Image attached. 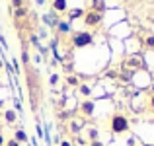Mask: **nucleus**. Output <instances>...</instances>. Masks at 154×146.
<instances>
[{"label":"nucleus","instance_id":"nucleus-2","mask_svg":"<svg viewBox=\"0 0 154 146\" xmlns=\"http://www.w3.org/2000/svg\"><path fill=\"white\" fill-rule=\"evenodd\" d=\"M109 131L113 135H125L131 131V121L125 113H113L109 119Z\"/></svg>","mask_w":154,"mask_h":146},{"label":"nucleus","instance_id":"nucleus-20","mask_svg":"<svg viewBox=\"0 0 154 146\" xmlns=\"http://www.w3.org/2000/svg\"><path fill=\"white\" fill-rule=\"evenodd\" d=\"M29 53H27V49L26 47H23V51H22V64H23V66H26V64H29Z\"/></svg>","mask_w":154,"mask_h":146},{"label":"nucleus","instance_id":"nucleus-17","mask_svg":"<svg viewBox=\"0 0 154 146\" xmlns=\"http://www.w3.org/2000/svg\"><path fill=\"white\" fill-rule=\"evenodd\" d=\"M29 0H10V10H16V8H22V6H27Z\"/></svg>","mask_w":154,"mask_h":146},{"label":"nucleus","instance_id":"nucleus-26","mask_svg":"<svg viewBox=\"0 0 154 146\" xmlns=\"http://www.w3.org/2000/svg\"><path fill=\"white\" fill-rule=\"evenodd\" d=\"M37 136H39V138H41V136H43V131H41V125H37Z\"/></svg>","mask_w":154,"mask_h":146},{"label":"nucleus","instance_id":"nucleus-25","mask_svg":"<svg viewBox=\"0 0 154 146\" xmlns=\"http://www.w3.org/2000/svg\"><path fill=\"white\" fill-rule=\"evenodd\" d=\"M59 146H74V144H72L70 140H60V142H59Z\"/></svg>","mask_w":154,"mask_h":146},{"label":"nucleus","instance_id":"nucleus-14","mask_svg":"<svg viewBox=\"0 0 154 146\" xmlns=\"http://www.w3.org/2000/svg\"><path fill=\"white\" fill-rule=\"evenodd\" d=\"M86 136H88V142L100 140V131H98L96 127H88V129H86Z\"/></svg>","mask_w":154,"mask_h":146},{"label":"nucleus","instance_id":"nucleus-18","mask_svg":"<svg viewBox=\"0 0 154 146\" xmlns=\"http://www.w3.org/2000/svg\"><path fill=\"white\" fill-rule=\"evenodd\" d=\"M144 47H146L148 51H154V33H148L146 37H144Z\"/></svg>","mask_w":154,"mask_h":146},{"label":"nucleus","instance_id":"nucleus-12","mask_svg":"<svg viewBox=\"0 0 154 146\" xmlns=\"http://www.w3.org/2000/svg\"><path fill=\"white\" fill-rule=\"evenodd\" d=\"M64 82H66V86H70V88H78L80 84H82V80H80L78 74H66Z\"/></svg>","mask_w":154,"mask_h":146},{"label":"nucleus","instance_id":"nucleus-15","mask_svg":"<svg viewBox=\"0 0 154 146\" xmlns=\"http://www.w3.org/2000/svg\"><path fill=\"white\" fill-rule=\"evenodd\" d=\"M76 90H78V94L82 96V97H90L92 96V86H90V84H86V82H82Z\"/></svg>","mask_w":154,"mask_h":146},{"label":"nucleus","instance_id":"nucleus-21","mask_svg":"<svg viewBox=\"0 0 154 146\" xmlns=\"http://www.w3.org/2000/svg\"><path fill=\"white\" fill-rule=\"evenodd\" d=\"M146 109L154 113V94H150V97H148V101H146Z\"/></svg>","mask_w":154,"mask_h":146},{"label":"nucleus","instance_id":"nucleus-9","mask_svg":"<svg viewBox=\"0 0 154 146\" xmlns=\"http://www.w3.org/2000/svg\"><path fill=\"white\" fill-rule=\"evenodd\" d=\"M55 31H57L59 35H70V33H72L70 22H68V20H59V23H57Z\"/></svg>","mask_w":154,"mask_h":146},{"label":"nucleus","instance_id":"nucleus-5","mask_svg":"<svg viewBox=\"0 0 154 146\" xmlns=\"http://www.w3.org/2000/svg\"><path fill=\"white\" fill-rule=\"evenodd\" d=\"M102 22H103V14H100V12H96V10H90V8L86 10V14H84V18H82V23L88 31L94 29V27H100Z\"/></svg>","mask_w":154,"mask_h":146},{"label":"nucleus","instance_id":"nucleus-13","mask_svg":"<svg viewBox=\"0 0 154 146\" xmlns=\"http://www.w3.org/2000/svg\"><path fill=\"white\" fill-rule=\"evenodd\" d=\"M12 138H16L20 144H27V132L23 131V129H16V132H14Z\"/></svg>","mask_w":154,"mask_h":146},{"label":"nucleus","instance_id":"nucleus-10","mask_svg":"<svg viewBox=\"0 0 154 146\" xmlns=\"http://www.w3.org/2000/svg\"><path fill=\"white\" fill-rule=\"evenodd\" d=\"M59 20H60V16H59V14H55L53 10L49 12V14H45V16H43V22H45V23H47L49 27H53V29L57 27V23H59Z\"/></svg>","mask_w":154,"mask_h":146},{"label":"nucleus","instance_id":"nucleus-30","mask_svg":"<svg viewBox=\"0 0 154 146\" xmlns=\"http://www.w3.org/2000/svg\"><path fill=\"white\" fill-rule=\"evenodd\" d=\"M2 105H4V101H2V99H0V109H2Z\"/></svg>","mask_w":154,"mask_h":146},{"label":"nucleus","instance_id":"nucleus-22","mask_svg":"<svg viewBox=\"0 0 154 146\" xmlns=\"http://www.w3.org/2000/svg\"><path fill=\"white\" fill-rule=\"evenodd\" d=\"M4 146H22V144H20L16 138H10V140H6V144H4Z\"/></svg>","mask_w":154,"mask_h":146},{"label":"nucleus","instance_id":"nucleus-31","mask_svg":"<svg viewBox=\"0 0 154 146\" xmlns=\"http://www.w3.org/2000/svg\"><path fill=\"white\" fill-rule=\"evenodd\" d=\"M135 2H144V0H135Z\"/></svg>","mask_w":154,"mask_h":146},{"label":"nucleus","instance_id":"nucleus-27","mask_svg":"<svg viewBox=\"0 0 154 146\" xmlns=\"http://www.w3.org/2000/svg\"><path fill=\"white\" fill-rule=\"evenodd\" d=\"M2 68H4V60L0 59V70H2Z\"/></svg>","mask_w":154,"mask_h":146},{"label":"nucleus","instance_id":"nucleus-24","mask_svg":"<svg viewBox=\"0 0 154 146\" xmlns=\"http://www.w3.org/2000/svg\"><path fill=\"white\" fill-rule=\"evenodd\" d=\"M88 146H105L102 140H94V142H88Z\"/></svg>","mask_w":154,"mask_h":146},{"label":"nucleus","instance_id":"nucleus-1","mask_svg":"<svg viewBox=\"0 0 154 146\" xmlns=\"http://www.w3.org/2000/svg\"><path fill=\"white\" fill-rule=\"evenodd\" d=\"M23 72H26V82H27V90H29V96H31V103H33V109L37 107V94H39V72L35 70L33 66L26 64L23 66Z\"/></svg>","mask_w":154,"mask_h":146},{"label":"nucleus","instance_id":"nucleus-11","mask_svg":"<svg viewBox=\"0 0 154 146\" xmlns=\"http://www.w3.org/2000/svg\"><path fill=\"white\" fill-rule=\"evenodd\" d=\"M84 14H86V10H84V8H74V10H68V12H66L68 22H74V20L84 18Z\"/></svg>","mask_w":154,"mask_h":146},{"label":"nucleus","instance_id":"nucleus-29","mask_svg":"<svg viewBox=\"0 0 154 146\" xmlns=\"http://www.w3.org/2000/svg\"><path fill=\"white\" fill-rule=\"evenodd\" d=\"M150 26L154 27V16H152V18H150Z\"/></svg>","mask_w":154,"mask_h":146},{"label":"nucleus","instance_id":"nucleus-19","mask_svg":"<svg viewBox=\"0 0 154 146\" xmlns=\"http://www.w3.org/2000/svg\"><path fill=\"white\" fill-rule=\"evenodd\" d=\"M59 82H60V76L57 74V72H53V74L49 76V84H51L53 88H57V86H59Z\"/></svg>","mask_w":154,"mask_h":146},{"label":"nucleus","instance_id":"nucleus-23","mask_svg":"<svg viewBox=\"0 0 154 146\" xmlns=\"http://www.w3.org/2000/svg\"><path fill=\"white\" fill-rule=\"evenodd\" d=\"M70 131L72 132H78L80 131V123H74V121H72V123H70Z\"/></svg>","mask_w":154,"mask_h":146},{"label":"nucleus","instance_id":"nucleus-4","mask_svg":"<svg viewBox=\"0 0 154 146\" xmlns=\"http://www.w3.org/2000/svg\"><path fill=\"white\" fill-rule=\"evenodd\" d=\"M146 68V62H144L143 55H129L127 59L123 60V70H129V72H140Z\"/></svg>","mask_w":154,"mask_h":146},{"label":"nucleus","instance_id":"nucleus-8","mask_svg":"<svg viewBox=\"0 0 154 146\" xmlns=\"http://www.w3.org/2000/svg\"><path fill=\"white\" fill-rule=\"evenodd\" d=\"M51 10L55 12V14L63 16V14L68 12V2H66V0H53V2H51Z\"/></svg>","mask_w":154,"mask_h":146},{"label":"nucleus","instance_id":"nucleus-3","mask_svg":"<svg viewBox=\"0 0 154 146\" xmlns=\"http://www.w3.org/2000/svg\"><path fill=\"white\" fill-rule=\"evenodd\" d=\"M94 43V33L88 29H82V31H72L70 33V45L74 49H86Z\"/></svg>","mask_w":154,"mask_h":146},{"label":"nucleus","instance_id":"nucleus-28","mask_svg":"<svg viewBox=\"0 0 154 146\" xmlns=\"http://www.w3.org/2000/svg\"><path fill=\"white\" fill-rule=\"evenodd\" d=\"M140 146H154V144H150V142H143Z\"/></svg>","mask_w":154,"mask_h":146},{"label":"nucleus","instance_id":"nucleus-7","mask_svg":"<svg viewBox=\"0 0 154 146\" xmlns=\"http://www.w3.org/2000/svg\"><path fill=\"white\" fill-rule=\"evenodd\" d=\"M12 18H14L16 23H20L22 20H27V18H29V6H22V8L12 10Z\"/></svg>","mask_w":154,"mask_h":146},{"label":"nucleus","instance_id":"nucleus-16","mask_svg":"<svg viewBox=\"0 0 154 146\" xmlns=\"http://www.w3.org/2000/svg\"><path fill=\"white\" fill-rule=\"evenodd\" d=\"M4 119H6L8 125H14L16 121H18V113H16L14 109H6V111H4Z\"/></svg>","mask_w":154,"mask_h":146},{"label":"nucleus","instance_id":"nucleus-6","mask_svg":"<svg viewBox=\"0 0 154 146\" xmlns=\"http://www.w3.org/2000/svg\"><path fill=\"white\" fill-rule=\"evenodd\" d=\"M80 115L82 117H92L94 115V111H96V103L92 99H84L82 103H80Z\"/></svg>","mask_w":154,"mask_h":146}]
</instances>
